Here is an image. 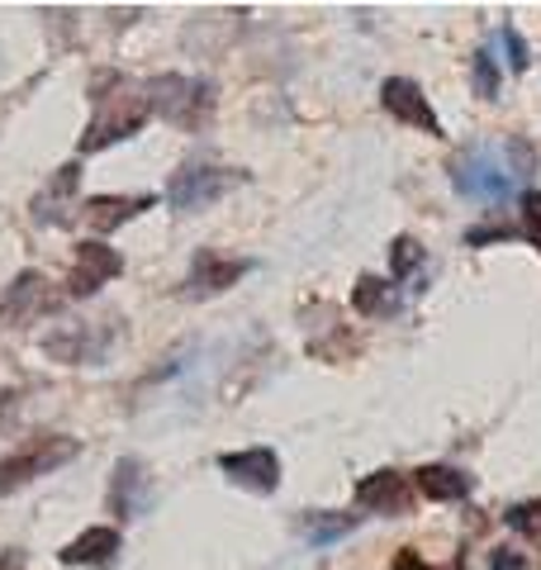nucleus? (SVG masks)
<instances>
[{"label":"nucleus","mask_w":541,"mask_h":570,"mask_svg":"<svg viewBox=\"0 0 541 570\" xmlns=\"http://www.w3.org/2000/svg\"><path fill=\"white\" fill-rule=\"evenodd\" d=\"M77 452H81V442L67 433H39V438L20 442L10 456H0V494H14L20 485H29V480L67 466Z\"/></svg>","instance_id":"obj_1"},{"label":"nucleus","mask_w":541,"mask_h":570,"mask_svg":"<svg viewBox=\"0 0 541 570\" xmlns=\"http://www.w3.org/2000/svg\"><path fill=\"white\" fill-rule=\"evenodd\" d=\"M518 176L509 171V163L499 157V148L480 142V148H465L456 163H451V186H456L465 200H509Z\"/></svg>","instance_id":"obj_2"},{"label":"nucleus","mask_w":541,"mask_h":570,"mask_svg":"<svg viewBox=\"0 0 541 570\" xmlns=\"http://www.w3.org/2000/svg\"><path fill=\"white\" fill-rule=\"evenodd\" d=\"M115 337H119V318H110V324L71 318V324H62L58 333L43 337V352L52 356V362H62V366H100L105 356H110Z\"/></svg>","instance_id":"obj_3"},{"label":"nucleus","mask_w":541,"mask_h":570,"mask_svg":"<svg viewBox=\"0 0 541 570\" xmlns=\"http://www.w3.org/2000/svg\"><path fill=\"white\" fill-rule=\"evenodd\" d=\"M148 96L142 91H119V96H100V110L90 119V129L81 138V153H96V148H110V142L138 134L148 124Z\"/></svg>","instance_id":"obj_4"},{"label":"nucleus","mask_w":541,"mask_h":570,"mask_svg":"<svg viewBox=\"0 0 541 570\" xmlns=\"http://www.w3.org/2000/svg\"><path fill=\"white\" fill-rule=\"evenodd\" d=\"M142 96H148V110H153V115L195 129V124L205 119L214 91H209V81H190V77H153L148 86H142Z\"/></svg>","instance_id":"obj_5"},{"label":"nucleus","mask_w":541,"mask_h":570,"mask_svg":"<svg viewBox=\"0 0 541 570\" xmlns=\"http://www.w3.org/2000/svg\"><path fill=\"white\" fill-rule=\"evenodd\" d=\"M247 181V171H233V167H180L167 186V200L176 209H205L214 200H224L228 190H238Z\"/></svg>","instance_id":"obj_6"},{"label":"nucleus","mask_w":541,"mask_h":570,"mask_svg":"<svg viewBox=\"0 0 541 570\" xmlns=\"http://www.w3.org/2000/svg\"><path fill=\"white\" fill-rule=\"evenodd\" d=\"M52 309H58V291L39 272H20L6 285V295H0V324H10V328H24Z\"/></svg>","instance_id":"obj_7"},{"label":"nucleus","mask_w":541,"mask_h":570,"mask_svg":"<svg viewBox=\"0 0 541 570\" xmlns=\"http://www.w3.org/2000/svg\"><path fill=\"white\" fill-rule=\"evenodd\" d=\"M124 272V262L115 247H105V243H77V262H71V276H67V295L71 299H86V295H96L100 285H110L115 276Z\"/></svg>","instance_id":"obj_8"},{"label":"nucleus","mask_w":541,"mask_h":570,"mask_svg":"<svg viewBox=\"0 0 541 570\" xmlns=\"http://www.w3.org/2000/svg\"><path fill=\"white\" fill-rule=\"evenodd\" d=\"M219 471L233 480V485H243L252 494H270L281 485V461H276V452H266V448L228 452V456H219Z\"/></svg>","instance_id":"obj_9"},{"label":"nucleus","mask_w":541,"mask_h":570,"mask_svg":"<svg viewBox=\"0 0 541 570\" xmlns=\"http://www.w3.org/2000/svg\"><path fill=\"white\" fill-rule=\"evenodd\" d=\"M381 100H385V110L400 119V124H413V129H423V134H442V124H437V110L427 105V96L419 91V81H409V77H390L381 86Z\"/></svg>","instance_id":"obj_10"},{"label":"nucleus","mask_w":541,"mask_h":570,"mask_svg":"<svg viewBox=\"0 0 541 570\" xmlns=\"http://www.w3.org/2000/svg\"><path fill=\"white\" fill-rule=\"evenodd\" d=\"M252 272L247 257H219V253H200L186 276V295L190 299H205V295H219L228 285H238L243 276Z\"/></svg>","instance_id":"obj_11"},{"label":"nucleus","mask_w":541,"mask_h":570,"mask_svg":"<svg viewBox=\"0 0 541 570\" xmlns=\"http://www.w3.org/2000/svg\"><path fill=\"white\" fill-rule=\"evenodd\" d=\"M110 509L119 519H138V513L153 509V485L142 461H119L115 466V485H110Z\"/></svg>","instance_id":"obj_12"},{"label":"nucleus","mask_w":541,"mask_h":570,"mask_svg":"<svg viewBox=\"0 0 541 570\" xmlns=\"http://www.w3.org/2000/svg\"><path fill=\"white\" fill-rule=\"evenodd\" d=\"M409 499L413 494H409L400 471H375V475H366L356 485V504L366 509V513H404Z\"/></svg>","instance_id":"obj_13"},{"label":"nucleus","mask_w":541,"mask_h":570,"mask_svg":"<svg viewBox=\"0 0 541 570\" xmlns=\"http://www.w3.org/2000/svg\"><path fill=\"white\" fill-rule=\"evenodd\" d=\"M142 209H153V195H96V200H86V219L96 234H115Z\"/></svg>","instance_id":"obj_14"},{"label":"nucleus","mask_w":541,"mask_h":570,"mask_svg":"<svg viewBox=\"0 0 541 570\" xmlns=\"http://www.w3.org/2000/svg\"><path fill=\"white\" fill-rule=\"evenodd\" d=\"M77 181H81V167L67 163L58 176L48 181V190L33 200V219L39 224H71V214L62 205H71V195H77Z\"/></svg>","instance_id":"obj_15"},{"label":"nucleus","mask_w":541,"mask_h":570,"mask_svg":"<svg viewBox=\"0 0 541 570\" xmlns=\"http://www.w3.org/2000/svg\"><path fill=\"white\" fill-rule=\"evenodd\" d=\"M119 551V532L115 528H86L77 542L62 547V561L67 566H110Z\"/></svg>","instance_id":"obj_16"},{"label":"nucleus","mask_w":541,"mask_h":570,"mask_svg":"<svg viewBox=\"0 0 541 570\" xmlns=\"http://www.w3.org/2000/svg\"><path fill=\"white\" fill-rule=\"evenodd\" d=\"M352 305H356V314H366V318L394 314V309H400V285L375 281V276H361L356 291H352Z\"/></svg>","instance_id":"obj_17"},{"label":"nucleus","mask_w":541,"mask_h":570,"mask_svg":"<svg viewBox=\"0 0 541 570\" xmlns=\"http://www.w3.org/2000/svg\"><path fill=\"white\" fill-rule=\"evenodd\" d=\"M419 490L437 504H451V499H465L471 494V475H461L456 466H423L419 471Z\"/></svg>","instance_id":"obj_18"},{"label":"nucleus","mask_w":541,"mask_h":570,"mask_svg":"<svg viewBox=\"0 0 541 570\" xmlns=\"http://www.w3.org/2000/svg\"><path fill=\"white\" fill-rule=\"evenodd\" d=\"M352 528H356L352 513H304V519H299V532H304V538H309L314 547H328V542H337V538H347Z\"/></svg>","instance_id":"obj_19"},{"label":"nucleus","mask_w":541,"mask_h":570,"mask_svg":"<svg viewBox=\"0 0 541 570\" xmlns=\"http://www.w3.org/2000/svg\"><path fill=\"white\" fill-rule=\"evenodd\" d=\"M503 523H509L513 532H528V538H541V499H532V504H513L509 513H503Z\"/></svg>","instance_id":"obj_20"},{"label":"nucleus","mask_w":541,"mask_h":570,"mask_svg":"<svg viewBox=\"0 0 541 570\" xmlns=\"http://www.w3.org/2000/svg\"><path fill=\"white\" fill-rule=\"evenodd\" d=\"M522 234H528V243L541 253V190L522 195Z\"/></svg>","instance_id":"obj_21"},{"label":"nucleus","mask_w":541,"mask_h":570,"mask_svg":"<svg viewBox=\"0 0 541 570\" xmlns=\"http://www.w3.org/2000/svg\"><path fill=\"white\" fill-rule=\"evenodd\" d=\"M475 96H484V100L499 96V67L490 52H475Z\"/></svg>","instance_id":"obj_22"},{"label":"nucleus","mask_w":541,"mask_h":570,"mask_svg":"<svg viewBox=\"0 0 541 570\" xmlns=\"http://www.w3.org/2000/svg\"><path fill=\"white\" fill-rule=\"evenodd\" d=\"M394 276H409V272H419V266H423V247L419 243H413V238H400V243H394Z\"/></svg>","instance_id":"obj_23"},{"label":"nucleus","mask_w":541,"mask_h":570,"mask_svg":"<svg viewBox=\"0 0 541 570\" xmlns=\"http://www.w3.org/2000/svg\"><path fill=\"white\" fill-rule=\"evenodd\" d=\"M499 39H503V52H509V67L513 71H528V43H522V33L518 29H503Z\"/></svg>","instance_id":"obj_24"},{"label":"nucleus","mask_w":541,"mask_h":570,"mask_svg":"<svg viewBox=\"0 0 541 570\" xmlns=\"http://www.w3.org/2000/svg\"><path fill=\"white\" fill-rule=\"evenodd\" d=\"M490 570H528V557H522V551H509V547H499L494 557H490Z\"/></svg>","instance_id":"obj_25"},{"label":"nucleus","mask_w":541,"mask_h":570,"mask_svg":"<svg viewBox=\"0 0 541 570\" xmlns=\"http://www.w3.org/2000/svg\"><path fill=\"white\" fill-rule=\"evenodd\" d=\"M494 238H509V228H471V234H465V243H471V247L494 243Z\"/></svg>","instance_id":"obj_26"},{"label":"nucleus","mask_w":541,"mask_h":570,"mask_svg":"<svg viewBox=\"0 0 541 570\" xmlns=\"http://www.w3.org/2000/svg\"><path fill=\"white\" fill-rule=\"evenodd\" d=\"M394 570H427V561L419 557V551H400V561H394Z\"/></svg>","instance_id":"obj_27"},{"label":"nucleus","mask_w":541,"mask_h":570,"mask_svg":"<svg viewBox=\"0 0 541 570\" xmlns=\"http://www.w3.org/2000/svg\"><path fill=\"white\" fill-rule=\"evenodd\" d=\"M0 570H24V551H6V557H0Z\"/></svg>","instance_id":"obj_28"},{"label":"nucleus","mask_w":541,"mask_h":570,"mask_svg":"<svg viewBox=\"0 0 541 570\" xmlns=\"http://www.w3.org/2000/svg\"><path fill=\"white\" fill-rule=\"evenodd\" d=\"M14 400H20V395H10V390H0V414H10Z\"/></svg>","instance_id":"obj_29"}]
</instances>
